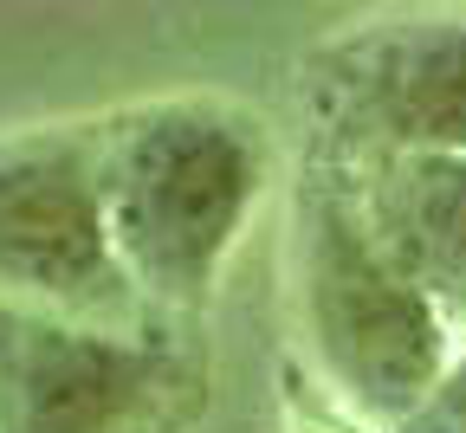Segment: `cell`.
<instances>
[{
    "label": "cell",
    "instance_id": "6da1fadb",
    "mask_svg": "<svg viewBox=\"0 0 466 433\" xmlns=\"http://www.w3.org/2000/svg\"><path fill=\"white\" fill-rule=\"evenodd\" d=\"M91 149L116 259L149 317L208 311L272 181L266 123L227 97H149L91 123Z\"/></svg>",
    "mask_w": 466,
    "mask_h": 433
},
{
    "label": "cell",
    "instance_id": "7a4b0ae2",
    "mask_svg": "<svg viewBox=\"0 0 466 433\" xmlns=\"http://www.w3.org/2000/svg\"><path fill=\"white\" fill-rule=\"evenodd\" d=\"M291 266H299V330L318 376L363 420L395 433L447 376L460 330L376 246L350 168L318 175L305 188Z\"/></svg>",
    "mask_w": 466,
    "mask_h": 433
},
{
    "label": "cell",
    "instance_id": "3957f363",
    "mask_svg": "<svg viewBox=\"0 0 466 433\" xmlns=\"http://www.w3.org/2000/svg\"><path fill=\"white\" fill-rule=\"evenodd\" d=\"M208 362L168 324H85L0 304V433H182Z\"/></svg>",
    "mask_w": 466,
    "mask_h": 433
},
{
    "label": "cell",
    "instance_id": "277c9868",
    "mask_svg": "<svg viewBox=\"0 0 466 433\" xmlns=\"http://www.w3.org/2000/svg\"><path fill=\"white\" fill-rule=\"evenodd\" d=\"M299 97L343 168L389 156H466V14L350 26L305 58Z\"/></svg>",
    "mask_w": 466,
    "mask_h": 433
},
{
    "label": "cell",
    "instance_id": "5b68a950",
    "mask_svg": "<svg viewBox=\"0 0 466 433\" xmlns=\"http://www.w3.org/2000/svg\"><path fill=\"white\" fill-rule=\"evenodd\" d=\"M0 304L85 324H162L116 259L91 130L0 143Z\"/></svg>",
    "mask_w": 466,
    "mask_h": 433
},
{
    "label": "cell",
    "instance_id": "8992f818",
    "mask_svg": "<svg viewBox=\"0 0 466 433\" xmlns=\"http://www.w3.org/2000/svg\"><path fill=\"white\" fill-rule=\"evenodd\" d=\"M357 207L401 278L466 330V156H389L350 168Z\"/></svg>",
    "mask_w": 466,
    "mask_h": 433
},
{
    "label": "cell",
    "instance_id": "52a82bcc",
    "mask_svg": "<svg viewBox=\"0 0 466 433\" xmlns=\"http://www.w3.org/2000/svg\"><path fill=\"white\" fill-rule=\"evenodd\" d=\"M395 433H466V330L453 343V362H447V376L434 382V395L408 414Z\"/></svg>",
    "mask_w": 466,
    "mask_h": 433
}]
</instances>
